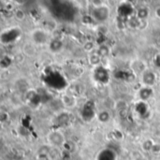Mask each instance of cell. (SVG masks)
Segmentation results:
<instances>
[{"label": "cell", "mask_w": 160, "mask_h": 160, "mask_svg": "<svg viewBox=\"0 0 160 160\" xmlns=\"http://www.w3.org/2000/svg\"><path fill=\"white\" fill-rule=\"evenodd\" d=\"M30 37L32 42L38 46L50 42V34L45 28H37L33 30L30 34Z\"/></svg>", "instance_id": "cell-1"}, {"label": "cell", "mask_w": 160, "mask_h": 160, "mask_svg": "<svg viewBox=\"0 0 160 160\" xmlns=\"http://www.w3.org/2000/svg\"><path fill=\"white\" fill-rule=\"evenodd\" d=\"M47 142L52 148H60L66 144V138L60 130H52L47 135Z\"/></svg>", "instance_id": "cell-2"}, {"label": "cell", "mask_w": 160, "mask_h": 160, "mask_svg": "<svg viewBox=\"0 0 160 160\" xmlns=\"http://www.w3.org/2000/svg\"><path fill=\"white\" fill-rule=\"evenodd\" d=\"M110 8L107 5H102L99 7H94L92 12H91V16L94 19L95 22H104L105 21H107L110 17Z\"/></svg>", "instance_id": "cell-3"}, {"label": "cell", "mask_w": 160, "mask_h": 160, "mask_svg": "<svg viewBox=\"0 0 160 160\" xmlns=\"http://www.w3.org/2000/svg\"><path fill=\"white\" fill-rule=\"evenodd\" d=\"M118 14L119 16H121L122 18H131L134 16L135 13V8L133 7V4L128 2V1H123L121 4H119L118 8H117Z\"/></svg>", "instance_id": "cell-4"}, {"label": "cell", "mask_w": 160, "mask_h": 160, "mask_svg": "<svg viewBox=\"0 0 160 160\" xmlns=\"http://www.w3.org/2000/svg\"><path fill=\"white\" fill-rule=\"evenodd\" d=\"M156 81H157V75L152 70L147 69L142 74V82H143L144 85L153 86Z\"/></svg>", "instance_id": "cell-5"}, {"label": "cell", "mask_w": 160, "mask_h": 160, "mask_svg": "<svg viewBox=\"0 0 160 160\" xmlns=\"http://www.w3.org/2000/svg\"><path fill=\"white\" fill-rule=\"evenodd\" d=\"M61 102L67 109H73L77 105V99L73 95H63L61 98Z\"/></svg>", "instance_id": "cell-6"}, {"label": "cell", "mask_w": 160, "mask_h": 160, "mask_svg": "<svg viewBox=\"0 0 160 160\" xmlns=\"http://www.w3.org/2000/svg\"><path fill=\"white\" fill-rule=\"evenodd\" d=\"M154 94V91H153V88L152 86H147V85H144L143 87H142L139 91V98L142 101H146L148 100L149 98H152Z\"/></svg>", "instance_id": "cell-7"}, {"label": "cell", "mask_w": 160, "mask_h": 160, "mask_svg": "<svg viewBox=\"0 0 160 160\" xmlns=\"http://www.w3.org/2000/svg\"><path fill=\"white\" fill-rule=\"evenodd\" d=\"M49 49L53 53H57V52H61V50L63 49L62 40H60V38H56L51 39L49 42Z\"/></svg>", "instance_id": "cell-8"}, {"label": "cell", "mask_w": 160, "mask_h": 160, "mask_svg": "<svg viewBox=\"0 0 160 160\" xmlns=\"http://www.w3.org/2000/svg\"><path fill=\"white\" fill-rule=\"evenodd\" d=\"M131 68L133 70V72L135 73H139V74H142L145 70H147V67L146 64L142 61V60H135L132 62L131 64Z\"/></svg>", "instance_id": "cell-9"}, {"label": "cell", "mask_w": 160, "mask_h": 160, "mask_svg": "<svg viewBox=\"0 0 160 160\" xmlns=\"http://www.w3.org/2000/svg\"><path fill=\"white\" fill-rule=\"evenodd\" d=\"M101 59H102V57L98 52H91L88 56V63L90 64V66L97 68V67L100 66Z\"/></svg>", "instance_id": "cell-10"}, {"label": "cell", "mask_w": 160, "mask_h": 160, "mask_svg": "<svg viewBox=\"0 0 160 160\" xmlns=\"http://www.w3.org/2000/svg\"><path fill=\"white\" fill-rule=\"evenodd\" d=\"M97 117L100 123L106 124L111 120V112L108 110H101L97 113Z\"/></svg>", "instance_id": "cell-11"}, {"label": "cell", "mask_w": 160, "mask_h": 160, "mask_svg": "<svg viewBox=\"0 0 160 160\" xmlns=\"http://www.w3.org/2000/svg\"><path fill=\"white\" fill-rule=\"evenodd\" d=\"M155 142H153V140L151 139H147V140H144L142 143V149L144 151V152H151L155 146Z\"/></svg>", "instance_id": "cell-12"}, {"label": "cell", "mask_w": 160, "mask_h": 160, "mask_svg": "<svg viewBox=\"0 0 160 160\" xmlns=\"http://www.w3.org/2000/svg\"><path fill=\"white\" fill-rule=\"evenodd\" d=\"M148 15H149V11H148L147 8H144V7L139 8L136 12V17L138 19H140L141 21H145L147 19Z\"/></svg>", "instance_id": "cell-13"}, {"label": "cell", "mask_w": 160, "mask_h": 160, "mask_svg": "<svg viewBox=\"0 0 160 160\" xmlns=\"http://www.w3.org/2000/svg\"><path fill=\"white\" fill-rule=\"evenodd\" d=\"M35 45L33 42H31L30 44H26L23 47V52L27 56H34L36 54V49H35Z\"/></svg>", "instance_id": "cell-14"}, {"label": "cell", "mask_w": 160, "mask_h": 160, "mask_svg": "<svg viewBox=\"0 0 160 160\" xmlns=\"http://www.w3.org/2000/svg\"><path fill=\"white\" fill-rule=\"evenodd\" d=\"M36 160H52V157L47 152H39L36 156Z\"/></svg>", "instance_id": "cell-15"}, {"label": "cell", "mask_w": 160, "mask_h": 160, "mask_svg": "<svg viewBox=\"0 0 160 160\" xmlns=\"http://www.w3.org/2000/svg\"><path fill=\"white\" fill-rule=\"evenodd\" d=\"M14 16H15V18H16L18 21H22V20H24V18H25V13H24V11L22 10V9H17V10L15 11V13H14Z\"/></svg>", "instance_id": "cell-16"}, {"label": "cell", "mask_w": 160, "mask_h": 160, "mask_svg": "<svg viewBox=\"0 0 160 160\" xmlns=\"http://www.w3.org/2000/svg\"><path fill=\"white\" fill-rule=\"evenodd\" d=\"M93 5L94 7H99V6L104 5V3L102 0H93Z\"/></svg>", "instance_id": "cell-17"}, {"label": "cell", "mask_w": 160, "mask_h": 160, "mask_svg": "<svg viewBox=\"0 0 160 160\" xmlns=\"http://www.w3.org/2000/svg\"><path fill=\"white\" fill-rule=\"evenodd\" d=\"M155 15L158 19H160V7H158L156 8L155 9Z\"/></svg>", "instance_id": "cell-18"}, {"label": "cell", "mask_w": 160, "mask_h": 160, "mask_svg": "<svg viewBox=\"0 0 160 160\" xmlns=\"http://www.w3.org/2000/svg\"><path fill=\"white\" fill-rule=\"evenodd\" d=\"M127 1H128V2H130V3H132V4H133V0H127Z\"/></svg>", "instance_id": "cell-19"}, {"label": "cell", "mask_w": 160, "mask_h": 160, "mask_svg": "<svg viewBox=\"0 0 160 160\" xmlns=\"http://www.w3.org/2000/svg\"><path fill=\"white\" fill-rule=\"evenodd\" d=\"M159 130H160V127H159Z\"/></svg>", "instance_id": "cell-20"}]
</instances>
